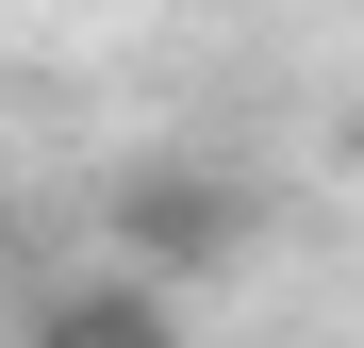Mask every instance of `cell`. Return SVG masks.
I'll use <instances>...</instances> for the list:
<instances>
[{
  "label": "cell",
  "mask_w": 364,
  "mask_h": 348,
  "mask_svg": "<svg viewBox=\"0 0 364 348\" xmlns=\"http://www.w3.org/2000/svg\"><path fill=\"white\" fill-rule=\"evenodd\" d=\"M232 249H249V183H215V166H133L116 183V265L133 282H215Z\"/></svg>",
  "instance_id": "6da1fadb"
},
{
  "label": "cell",
  "mask_w": 364,
  "mask_h": 348,
  "mask_svg": "<svg viewBox=\"0 0 364 348\" xmlns=\"http://www.w3.org/2000/svg\"><path fill=\"white\" fill-rule=\"evenodd\" d=\"M17 348H182V299L133 282V265H83V282H50V299H33Z\"/></svg>",
  "instance_id": "7a4b0ae2"
}]
</instances>
